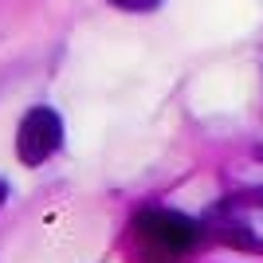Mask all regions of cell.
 Returning a JSON list of instances; mask_svg holds the SVG:
<instances>
[{"label": "cell", "instance_id": "3", "mask_svg": "<svg viewBox=\"0 0 263 263\" xmlns=\"http://www.w3.org/2000/svg\"><path fill=\"white\" fill-rule=\"evenodd\" d=\"M114 8H126V12H154L161 0H110Z\"/></svg>", "mask_w": 263, "mask_h": 263}, {"label": "cell", "instance_id": "4", "mask_svg": "<svg viewBox=\"0 0 263 263\" xmlns=\"http://www.w3.org/2000/svg\"><path fill=\"white\" fill-rule=\"evenodd\" d=\"M4 197H8V185H4V181H0V204H4Z\"/></svg>", "mask_w": 263, "mask_h": 263}, {"label": "cell", "instance_id": "5", "mask_svg": "<svg viewBox=\"0 0 263 263\" xmlns=\"http://www.w3.org/2000/svg\"><path fill=\"white\" fill-rule=\"evenodd\" d=\"M259 157H263V149H259Z\"/></svg>", "mask_w": 263, "mask_h": 263}, {"label": "cell", "instance_id": "2", "mask_svg": "<svg viewBox=\"0 0 263 263\" xmlns=\"http://www.w3.org/2000/svg\"><path fill=\"white\" fill-rule=\"evenodd\" d=\"M63 145V122L51 106H32L16 130V154L24 165H44Z\"/></svg>", "mask_w": 263, "mask_h": 263}, {"label": "cell", "instance_id": "1", "mask_svg": "<svg viewBox=\"0 0 263 263\" xmlns=\"http://www.w3.org/2000/svg\"><path fill=\"white\" fill-rule=\"evenodd\" d=\"M134 236L157 259H177V255H185L200 240V228L189 216H181V212H145L134 224Z\"/></svg>", "mask_w": 263, "mask_h": 263}]
</instances>
